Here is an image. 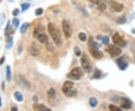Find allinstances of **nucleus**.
Segmentation results:
<instances>
[{"instance_id":"obj_1","label":"nucleus","mask_w":135,"mask_h":111,"mask_svg":"<svg viewBox=\"0 0 135 111\" xmlns=\"http://www.w3.org/2000/svg\"><path fill=\"white\" fill-rule=\"evenodd\" d=\"M47 31L53 38L54 43L57 46H60L62 44V37H61V32L59 29L54 25L53 23H50L47 26Z\"/></svg>"},{"instance_id":"obj_2","label":"nucleus","mask_w":135,"mask_h":111,"mask_svg":"<svg viewBox=\"0 0 135 111\" xmlns=\"http://www.w3.org/2000/svg\"><path fill=\"white\" fill-rule=\"evenodd\" d=\"M33 36L42 44H46L48 41V37L45 33V29L41 24H38L35 27L33 31Z\"/></svg>"},{"instance_id":"obj_3","label":"nucleus","mask_w":135,"mask_h":111,"mask_svg":"<svg viewBox=\"0 0 135 111\" xmlns=\"http://www.w3.org/2000/svg\"><path fill=\"white\" fill-rule=\"evenodd\" d=\"M62 90L68 97H73L77 93V90L74 88V83L71 81H66L62 86Z\"/></svg>"},{"instance_id":"obj_4","label":"nucleus","mask_w":135,"mask_h":111,"mask_svg":"<svg viewBox=\"0 0 135 111\" xmlns=\"http://www.w3.org/2000/svg\"><path fill=\"white\" fill-rule=\"evenodd\" d=\"M83 75V72L82 68L80 67H76V68H74L71 70V71L67 75V77L68 78L71 80H78L82 77Z\"/></svg>"},{"instance_id":"obj_5","label":"nucleus","mask_w":135,"mask_h":111,"mask_svg":"<svg viewBox=\"0 0 135 111\" xmlns=\"http://www.w3.org/2000/svg\"><path fill=\"white\" fill-rule=\"evenodd\" d=\"M80 62H81V66H82V68L86 72V73H90L91 71H92V64L90 62V60L89 59L88 56H86V54H83V56L81 57V59H80Z\"/></svg>"},{"instance_id":"obj_6","label":"nucleus","mask_w":135,"mask_h":111,"mask_svg":"<svg viewBox=\"0 0 135 111\" xmlns=\"http://www.w3.org/2000/svg\"><path fill=\"white\" fill-rule=\"evenodd\" d=\"M106 51L112 57H116V56H119L121 55L122 53V50L117 46L115 45H110L107 49Z\"/></svg>"},{"instance_id":"obj_7","label":"nucleus","mask_w":135,"mask_h":111,"mask_svg":"<svg viewBox=\"0 0 135 111\" xmlns=\"http://www.w3.org/2000/svg\"><path fill=\"white\" fill-rule=\"evenodd\" d=\"M15 81L19 86H22V87L25 89H30V84L29 81L24 77L21 75H17L15 77Z\"/></svg>"},{"instance_id":"obj_8","label":"nucleus","mask_w":135,"mask_h":111,"mask_svg":"<svg viewBox=\"0 0 135 111\" xmlns=\"http://www.w3.org/2000/svg\"><path fill=\"white\" fill-rule=\"evenodd\" d=\"M89 53L95 59H101L103 56V53L98 50V47L94 45H89Z\"/></svg>"},{"instance_id":"obj_9","label":"nucleus","mask_w":135,"mask_h":111,"mask_svg":"<svg viewBox=\"0 0 135 111\" xmlns=\"http://www.w3.org/2000/svg\"><path fill=\"white\" fill-rule=\"evenodd\" d=\"M62 29L65 37L67 38H69L72 35V30H71L70 23L68 20H62Z\"/></svg>"},{"instance_id":"obj_10","label":"nucleus","mask_w":135,"mask_h":111,"mask_svg":"<svg viewBox=\"0 0 135 111\" xmlns=\"http://www.w3.org/2000/svg\"><path fill=\"white\" fill-rule=\"evenodd\" d=\"M113 42L114 43V44L118 46H122V47L125 46V41H124V40L122 38V37L118 33H116L113 35Z\"/></svg>"},{"instance_id":"obj_11","label":"nucleus","mask_w":135,"mask_h":111,"mask_svg":"<svg viewBox=\"0 0 135 111\" xmlns=\"http://www.w3.org/2000/svg\"><path fill=\"white\" fill-rule=\"evenodd\" d=\"M110 7L113 11H114L115 12H121L124 8V6L122 4L112 1L110 2Z\"/></svg>"},{"instance_id":"obj_12","label":"nucleus","mask_w":135,"mask_h":111,"mask_svg":"<svg viewBox=\"0 0 135 111\" xmlns=\"http://www.w3.org/2000/svg\"><path fill=\"white\" fill-rule=\"evenodd\" d=\"M116 62H117V65H118L119 69L122 70V71L125 70L128 68V62L124 59V58H122V57L118 59L117 61H116Z\"/></svg>"},{"instance_id":"obj_13","label":"nucleus","mask_w":135,"mask_h":111,"mask_svg":"<svg viewBox=\"0 0 135 111\" xmlns=\"http://www.w3.org/2000/svg\"><path fill=\"white\" fill-rule=\"evenodd\" d=\"M120 103H121L122 108H123V109L128 110V109H130L131 107V101L128 99V98H122L121 101H120Z\"/></svg>"},{"instance_id":"obj_14","label":"nucleus","mask_w":135,"mask_h":111,"mask_svg":"<svg viewBox=\"0 0 135 111\" xmlns=\"http://www.w3.org/2000/svg\"><path fill=\"white\" fill-rule=\"evenodd\" d=\"M32 108L35 110H41V111H50L51 110L50 108L47 107L44 104H33Z\"/></svg>"},{"instance_id":"obj_15","label":"nucleus","mask_w":135,"mask_h":111,"mask_svg":"<svg viewBox=\"0 0 135 111\" xmlns=\"http://www.w3.org/2000/svg\"><path fill=\"white\" fill-rule=\"evenodd\" d=\"M35 44H33L31 47H30V53L33 56H38L39 53H40V50L38 48V47H37L36 45H35Z\"/></svg>"},{"instance_id":"obj_16","label":"nucleus","mask_w":135,"mask_h":111,"mask_svg":"<svg viewBox=\"0 0 135 111\" xmlns=\"http://www.w3.org/2000/svg\"><path fill=\"white\" fill-rule=\"evenodd\" d=\"M14 98H15V99L19 102H22L23 101V95L20 92H14Z\"/></svg>"},{"instance_id":"obj_17","label":"nucleus","mask_w":135,"mask_h":111,"mask_svg":"<svg viewBox=\"0 0 135 111\" xmlns=\"http://www.w3.org/2000/svg\"><path fill=\"white\" fill-rule=\"evenodd\" d=\"M6 80L8 81H11V70L9 65L6 66Z\"/></svg>"},{"instance_id":"obj_18","label":"nucleus","mask_w":135,"mask_h":111,"mask_svg":"<svg viewBox=\"0 0 135 111\" xmlns=\"http://www.w3.org/2000/svg\"><path fill=\"white\" fill-rule=\"evenodd\" d=\"M47 95L50 99H53V98H54L56 97V91L54 90V89L51 88V89H49V91L47 92Z\"/></svg>"},{"instance_id":"obj_19","label":"nucleus","mask_w":135,"mask_h":111,"mask_svg":"<svg viewBox=\"0 0 135 111\" xmlns=\"http://www.w3.org/2000/svg\"><path fill=\"white\" fill-rule=\"evenodd\" d=\"M98 100L96 99L95 98H90V99H89V104L92 107H95L97 105H98Z\"/></svg>"},{"instance_id":"obj_20","label":"nucleus","mask_w":135,"mask_h":111,"mask_svg":"<svg viewBox=\"0 0 135 111\" xmlns=\"http://www.w3.org/2000/svg\"><path fill=\"white\" fill-rule=\"evenodd\" d=\"M78 38H79L81 41L85 42L87 40V35H86V33H84V32H80V33H79V35H78Z\"/></svg>"},{"instance_id":"obj_21","label":"nucleus","mask_w":135,"mask_h":111,"mask_svg":"<svg viewBox=\"0 0 135 111\" xmlns=\"http://www.w3.org/2000/svg\"><path fill=\"white\" fill-rule=\"evenodd\" d=\"M29 26V24L28 23H23L22 26L20 27V32L21 33H25L28 29V27Z\"/></svg>"},{"instance_id":"obj_22","label":"nucleus","mask_w":135,"mask_h":111,"mask_svg":"<svg viewBox=\"0 0 135 111\" xmlns=\"http://www.w3.org/2000/svg\"><path fill=\"white\" fill-rule=\"evenodd\" d=\"M101 76V72L98 70V69H95V72H94V75H93V77L95 78H100Z\"/></svg>"},{"instance_id":"obj_23","label":"nucleus","mask_w":135,"mask_h":111,"mask_svg":"<svg viewBox=\"0 0 135 111\" xmlns=\"http://www.w3.org/2000/svg\"><path fill=\"white\" fill-rule=\"evenodd\" d=\"M12 23H13V26L15 28H17L20 25V20L17 18H14L13 20H12Z\"/></svg>"},{"instance_id":"obj_24","label":"nucleus","mask_w":135,"mask_h":111,"mask_svg":"<svg viewBox=\"0 0 135 111\" xmlns=\"http://www.w3.org/2000/svg\"><path fill=\"white\" fill-rule=\"evenodd\" d=\"M43 12H44V10H43V8H37L36 10H35V15L36 16H40V15H41L42 14H43Z\"/></svg>"},{"instance_id":"obj_25","label":"nucleus","mask_w":135,"mask_h":111,"mask_svg":"<svg viewBox=\"0 0 135 111\" xmlns=\"http://www.w3.org/2000/svg\"><path fill=\"white\" fill-rule=\"evenodd\" d=\"M109 109L110 110H113V111H121V109L119 107H116L113 104H110L109 106Z\"/></svg>"},{"instance_id":"obj_26","label":"nucleus","mask_w":135,"mask_h":111,"mask_svg":"<svg viewBox=\"0 0 135 111\" xmlns=\"http://www.w3.org/2000/svg\"><path fill=\"white\" fill-rule=\"evenodd\" d=\"M125 20H126L125 17L124 16H122V17H120L117 18V20H116V22H117L118 23L122 24V23H125L126 22Z\"/></svg>"},{"instance_id":"obj_27","label":"nucleus","mask_w":135,"mask_h":111,"mask_svg":"<svg viewBox=\"0 0 135 111\" xmlns=\"http://www.w3.org/2000/svg\"><path fill=\"white\" fill-rule=\"evenodd\" d=\"M30 7V5L29 3H23L21 5V8H22V11H26Z\"/></svg>"},{"instance_id":"obj_28","label":"nucleus","mask_w":135,"mask_h":111,"mask_svg":"<svg viewBox=\"0 0 135 111\" xmlns=\"http://www.w3.org/2000/svg\"><path fill=\"white\" fill-rule=\"evenodd\" d=\"M101 40H102V43H103V44H104V45H107V44H109L110 39H109L108 37L104 36V37H103V38H101Z\"/></svg>"},{"instance_id":"obj_29","label":"nucleus","mask_w":135,"mask_h":111,"mask_svg":"<svg viewBox=\"0 0 135 111\" xmlns=\"http://www.w3.org/2000/svg\"><path fill=\"white\" fill-rule=\"evenodd\" d=\"M74 53L77 55V56H81V51L78 47H74Z\"/></svg>"},{"instance_id":"obj_30","label":"nucleus","mask_w":135,"mask_h":111,"mask_svg":"<svg viewBox=\"0 0 135 111\" xmlns=\"http://www.w3.org/2000/svg\"><path fill=\"white\" fill-rule=\"evenodd\" d=\"M98 6L99 10L101 11H104L106 9V5L103 2H101L100 4H98Z\"/></svg>"},{"instance_id":"obj_31","label":"nucleus","mask_w":135,"mask_h":111,"mask_svg":"<svg viewBox=\"0 0 135 111\" xmlns=\"http://www.w3.org/2000/svg\"><path fill=\"white\" fill-rule=\"evenodd\" d=\"M19 13H20V10L18 8H15V9H14L13 11H12V14H13L14 17L17 16L19 14Z\"/></svg>"},{"instance_id":"obj_32","label":"nucleus","mask_w":135,"mask_h":111,"mask_svg":"<svg viewBox=\"0 0 135 111\" xmlns=\"http://www.w3.org/2000/svg\"><path fill=\"white\" fill-rule=\"evenodd\" d=\"M12 45H13V39H12V38H11V39H9V41H8V43L7 48H8V49L11 48Z\"/></svg>"},{"instance_id":"obj_33","label":"nucleus","mask_w":135,"mask_h":111,"mask_svg":"<svg viewBox=\"0 0 135 111\" xmlns=\"http://www.w3.org/2000/svg\"><path fill=\"white\" fill-rule=\"evenodd\" d=\"M89 1L90 2H92V4H95V5H97L101 3V1H100V0H89Z\"/></svg>"},{"instance_id":"obj_34","label":"nucleus","mask_w":135,"mask_h":111,"mask_svg":"<svg viewBox=\"0 0 135 111\" xmlns=\"http://www.w3.org/2000/svg\"><path fill=\"white\" fill-rule=\"evenodd\" d=\"M22 50H23V47H22V46H21V45H20V46H19V47H18V53L20 54V53L22 52Z\"/></svg>"},{"instance_id":"obj_35","label":"nucleus","mask_w":135,"mask_h":111,"mask_svg":"<svg viewBox=\"0 0 135 111\" xmlns=\"http://www.w3.org/2000/svg\"><path fill=\"white\" fill-rule=\"evenodd\" d=\"M5 59V57H2L1 59H0V65H2V64H3Z\"/></svg>"},{"instance_id":"obj_36","label":"nucleus","mask_w":135,"mask_h":111,"mask_svg":"<svg viewBox=\"0 0 135 111\" xmlns=\"http://www.w3.org/2000/svg\"><path fill=\"white\" fill-rule=\"evenodd\" d=\"M33 100L35 101H38V97H37V96H33Z\"/></svg>"},{"instance_id":"obj_37","label":"nucleus","mask_w":135,"mask_h":111,"mask_svg":"<svg viewBox=\"0 0 135 111\" xmlns=\"http://www.w3.org/2000/svg\"><path fill=\"white\" fill-rule=\"evenodd\" d=\"M11 110H13V111H17V107H12V108H11Z\"/></svg>"},{"instance_id":"obj_38","label":"nucleus","mask_w":135,"mask_h":111,"mask_svg":"<svg viewBox=\"0 0 135 111\" xmlns=\"http://www.w3.org/2000/svg\"><path fill=\"white\" fill-rule=\"evenodd\" d=\"M2 106V99H1V97H0V107Z\"/></svg>"},{"instance_id":"obj_39","label":"nucleus","mask_w":135,"mask_h":111,"mask_svg":"<svg viewBox=\"0 0 135 111\" xmlns=\"http://www.w3.org/2000/svg\"><path fill=\"white\" fill-rule=\"evenodd\" d=\"M4 89H5V88H4V82L2 83V91H4Z\"/></svg>"},{"instance_id":"obj_40","label":"nucleus","mask_w":135,"mask_h":111,"mask_svg":"<svg viewBox=\"0 0 135 111\" xmlns=\"http://www.w3.org/2000/svg\"><path fill=\"white\" fill-rule=\"evenodd\" d=\"M132 32H133L134 34H135V30H134V29H132Z\"/></svg>"},{"instance_id":"obj_41","label":"nucleus","mask_w":135,"mask_h":111,"mask_svg":"<svg viewBox=\"0 0 135 111\" xmlns=\"http://www.w3.org/2000/svg\"><path fill=\"white\" fill-rule=\"evenodd\" d=\"M2 0H0V2H2Z\"/></svg>"}]
</instances>
